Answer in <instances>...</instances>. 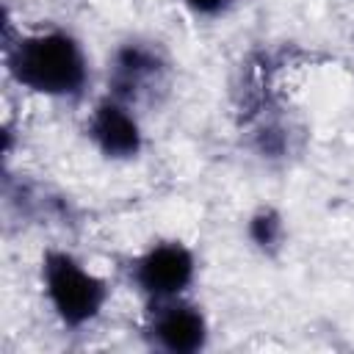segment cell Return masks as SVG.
<instances>
[{"instance_id":"cell-1","label":"cell","mask_w":354,"mask_h":354,"mask_svg":"<svg viewBox=\"0 0 354 354\" xmlns=\"http://www.w3.org/2000/svg\"><path fill=\"white\" fill-rule=\"evenodd\" d=\"M3 64L11 83L41 100L80 102L91 88V55L83 39L61 25L8 36Z\"/></svg>"},{"instance_id":"cell-2","label":"cell","mask_w":354,"mask_h":354,"mask_svg":"<svg viewBox=\"0 0 354 354\" xmlns=\"http://www.w3.org/2000/svg\"><path fill=\"white\" fill-rule=\"evenodd\" d=\"M39 288L50 315L66 332L91 329L105 315L111 301L108 279L64 246H50L41 252Z\"/></svg>"},{"instance_id":"cell-3","label":"cell","mask_w":354,"mask_h":354,"mask_svg":"<svg viewBox=\"0 0 354 354\" xmlns=\"http://www.w3.org/2000/svg\"><path fill=\"white\" fill-rule=\"evenodd\" d=\"M199 277L196 252L180 238L149 241L127 263V282L144 304L188 296Z\"/></svg>"},{"instance_id":"cell-4","label":"cell","mask_w":354,"mask_h":354,"mask_svg":"<svg viewBox=\"0 0 354 354\" xmlns=\"http://www.w3.org/2000/svg\"><path fill=\"white\" fill-rule=\"evenodd\" d=\"M210 318L205 307L191 299V293L144 304L141 337L152 351L199 354L210 346Z\"/></svg>"},{"instance_id":"cell-5","label":"cell","mask_w":354,"mask_h":354,"mask_svg":"<svg viewBox=\"0 0 354 354\" xmlns=\"http://www.w3.org/2000/svg\"><path fill=\"white\" fill-rule=\"evenodd\" d=\"M83 130L94 152L111 163H130L144 155L147 136L138 108L108 91L91 102Z\"/></svg>"},{"instance_id":"cell-6","label":"cell","mask_w":354,"mask_h":354,"mask_svg":"<svg viewBox=\"0 0 354 354\" xmlns=\"http://www.w3.org/2000/svg\"><path fill=\"white\" fill-rule=\"evenodd\" d=\"M169 77V58L158 41L127 39L122 41L108 61V94L141 108L152 100Z\"/></svg>"},{"instance_id":"cell-7","label":"cell","mask_w":354,"mask_h":354,"mask_svg":"<svg viewBox=\"0 0 354 354\" xmlns=\"http://www.w3.org/2000/svg\"><path fill=\"white\" fill-rule=\"evenodd\" d=\"M246 235L249 241L263 249V252H271L277 246H282V238H285V224H282V216L274 210V207H260L249 216V224H246Z\"/></svg>"},{"instance_id":"cell-8","label":"cell","mask_w":354,"mask_h":354,"mask_svg":"<svg viewBox=\"0 0 354 354\" xmlns=\"http://www.w3.org/2000/svg\"><path fill=\"white\" fill-rule=\"evenodd\" d=\"M180 3L196 19H221L238 6V0H180Z\"/></svg>"}]
</instances>
